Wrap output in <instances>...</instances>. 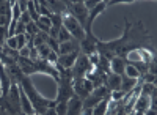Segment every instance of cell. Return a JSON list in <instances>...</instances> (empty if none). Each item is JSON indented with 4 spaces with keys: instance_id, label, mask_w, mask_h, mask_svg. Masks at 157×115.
Listing matches in <instances>:
<instances>
[{
    "instance_id": "33",
    "label": "cell",
    "mask_w": 157,
    "mask_h": 115,
    "mask_svg": "<svg viewBox=\"0 0 157 115\" xmlns=\"http://www.w3.org/2000/svg\"><path fill=\"white\" fill-rule=\"evenodd\" d=\"M43 115H58V113L55 112V109H47V110H46Z\"/></svg>"
},
{
    "instance_id": "22",
    "label": "cell",
    "mask_w": 157,
    "mask_h": 115,
    "mask_svg": "<svg viewBox=\"0 0 157 115\" xmlns=\"http://www.w3.org/2000/svg\"><path fill=\"white\" fill-rule=\"evenodd\" d=\"M27 33L25 35H16V40H17V50H21L22 47L27 46Z\"/></svg>"
},
{
    "instance_id": "11",
    "label": "cell",
    "mask_w": 157,
    "mask_h": 115,
    "mask_svg": "<svg viewBox=\"0 0 157 115\" xmlns=\"http://www.w3.org/2000/svg\"><path fill=\"white\" fill-rule=\"evenodd\" d=\"M124 68H126V60L120 57H113L110 60V71L118 76H124Z\"/></svg>"
},
{
    "instance_id": "28",
    "label": "cell",
    "mask_w": 157,
    "mask_h": 115,
    "mask_svg": "<svg viewBox=\"0 0 157 115\" xmlns=\"http://www.w3.org/2000/svg\"><path fill=\"white\" fill-rule=\"evenodd\" d=\"M49 63H50V65H55V63H57V60H58V54L57 52H54V50H52V52L47 55V58H46Z\"/></svg>"
},
{
    "instance_id": "6",
    "label": "cell",
    "mask_w": 157,
    "mask_h": 115,
    "mask_svg": "<svg viewBox=\"0 0 157 115\" xmlns=\"http://www.w3.org/2000/svg\"><path fill=\"white\" fill-rule=\"evenodd\" d=\"M93 84H91L88 79L85 77H80V79H72V90H74V95L78 96L82 101L93 92Z\"/></svg>"
},
{
    "instance_id": "14",
    "label": "cell",
    "mask_w": 157,
    "mask_h": 115,
    "mask_svg": "<svg viewBox=\"0 0 157 115\" xmlns=\"http://www.w3.org/2000/svg\"><path fill=\"white\" fill-rule=\"evenodd\" d=\"M149 109V96H143L140 95L135 101V106H134V112H140V113H145Z\"/></svg>"
},
{
    "instance_id": "30",
    "label": "cell",
    "mask_w": 157,
    "mask_h": 115,
    "mask_svg": "<svg viewBox=\"0 0 157 115\" xmlns=\"http://www.w3.org/2000/svg\"><path fill=\"white\" fill-rule=\"evenodd\" d=\"M19 57H24V58H30V47L25 46L19 50Z\"/></svg>"
},
{
    "instance_id": "13",
    "label": "cell",
    "mask_w": 157,
    "mask_h": 115,
    "mask_svg": "<svg viewBox=\"0 0 157 115\" xmlns=\"http://www.w3.org/2000/svg\"><path fill=\"white\" fill-rule=\"evenodd\" d=\"M80 49V44H78L75 40L66 41V43H60L58 44V55H64V54H69L72 50Z\"/></svg>"
},
{
    "instance_id": "20",
    "label": "cell",
    "mask_w": 157,
    "mask_h": 115,
    "mask_svg": "<svg viewBox=\"0 0 157 115\" xmlns=\"http://www.w3.org/2000/svg\"><path fill=\"white\" fill-rule=\"evenodd\" d=\"M38 49V55H39V58H43V60H46L47 58V55L52 52V49L44 43V44H41V46H39V47H36Z\"/></svg>"
},
{
    "instance_id": "25",
    "label": "cell",
    "mask_w": 157,
    "mask_h": 115,
    "mask_svg": "<svg viewBox=\"0 0 157 115\" xmlns=\"http://www.w3.org/2000/svg\"><path fill=\"white\" fill-rule=\"evenodd\" d=\"M66 110H68V103H57L55 112L58 115H66Z\"/></svg>"
},
{
    "instance_id": "9",
    "label": "cell",
    "mask_w": 157,
    "mask_h": 115,
    "mask_svg": "<svg viewBox=\"0 0 157 115\" xmlns=\"http://www.w3.org/2000/svg\"><path fill=\"white\" fill-rule=\"evenodd\" d=\"M104 85L107 87V90L112 93V92H116V90H120V85H121V76H118V74H107V77L105 81H104Z\"/></svg>"
},
{
    "instance_id": "17",
    "label": "cell",
    "mask_w": 157,
    "mask_h": 115,
    "mask_svg": "<svg viewBox=\"0 0 157 115\" xmlns=\"http://www.w3.org/2000/svg\"><path fill=\"white\" fill-rule=\"evenodd\" d=\"M71 40H72V36H71V33L66 30V27H61V29H60V32H58V35H57V43L60 44V43L71 41Z\"/></svg>"
},
{
    "instance_id": "18",
    "label": "cell",
    "mask_w": 157,
    "mask_h": 115,
    "mask_svg": "<svg viewBox=\"0 0 157 115\" xmlns=\"http://www.w3.org/2000/svg\"><path fill=\"white\" fill-rule=\"evenodd\" d=\"M155 84H141V90H140V95L143 96H151L152 93H155Z\"/></svg>"
},
{
    "instance_id": "4",
    "label": "cell",
    "mask_w": 157,
    "mask_h": 115,
    "mask_svg": "<svg viewBox=\"0 0 157 115\" xmlns=\"http://www.w3.org/2000/svg\"><path fill=\"white\" fill-rule=\"evenodd\" d=\"M63 27H66V30L71 33L72 38H75L78 44L85 40V30H83V27L71 14H63Z\"/></svg>"
},
{
    "instance_id": "34",
    "label": "cell",
    "mask_w": 157,
    "mask_h": 115,
    "mask_svg": "<svg viewBox=\"0 0 157 115\" xmlns=\"http://www.w3.org/2000/svg\"><path fill=\"white\" fill-rule=\"evenodd\" d=\"M143 115H157V113H155V109H148Z\"/></svg>"
},
{
    "instance_id": "5",
    "label": "cell",
    "mask_w": 157,
    "mask_h": 115,
    "mask_svg": "<svg viewBox=\"0 0 157 115\" xmlns=\"http://www.w3.org/2000/svg\"><path fill=\"white\" fill-rule=\"evenodd\" d=\"M64 3H66L68 14H71L82 27H85L86 19H88V11H86L83 2H64Z\"/></svg>"
},
{
    "instance_id": "15",
    "label": "cell",
    "mask_w": 157,
    "mask_h": 115,
    "mask_svg": "<svg viewBox=\"0 0 157 115\" xmlns=\"http://www.w3.org/2000/svg\"><path fill=\"white\" fill-rule=\"evenodd\" d=\"M36 27H38V30H39V32L50 35V27H52V24H50V18L41 16V18L38 19V22H36Z\"/></svg>"
},
{
    "instance_id": "21",
    "label": "cell",
    "mask_w": 157,
    "mask_h": 115,
    "mask_svg": "<svg viewBox=\"0 0 157 115\" xmlns=\"http://www.w3.org/2000/svg\"><path fill=\"white\" fill-rule=\"evenodd\" d=\"M38 27H36V22H29L27 25H25V33L27 35H30V36H35V35H38Z\"/></svg>"
},
{
    "instance_id": "36",
    "label": "cell",
    "mask_w": 157,
    "mask_h": 115,
    "mask_svg": "<svg viewBox=\"0 0 157 115\" xmlns=\"http://www.w3.org/2000/svg\"><path fill=\"white\" fill-rule=\"evenodd\" d=\"M33 115H36V113H33Z\"/></svg>"
},
{
    "instance_id": "19",
    "label": "cell",
    "mask_w": 157,
    "mask_h": 115,
    "mask_svg": "<svg viewBox=\"0 0 157 115\" xmlns=\"http://www.w3.org/2000/svg\"><path fill=\"white\" fill-rule=\"evenodd\" d=\"M124 76H127V77H132V79H140V73L132 66L129 65V63H126V68H124Z\"/></svg>"
},
{
    "instance_id": "31",
    "label": "cell",
    "mask_w": 157,
    "mask_h": 115,
    "mask_svg": "<svg viewBox=\"0 0 157 115\" xmlns=\"http://www.w3.org/2000/svg\"><path fill=\"white\" fill-rule=\"evenodd\" d=\"M19 21H21L22 24H25V25H27L29 22H32V18H30V14H29V13H22Z\"/></svg>"
},
{
    "instance_id": "32",
    "label": "cell",
    "mask_w": 157,
    "mask_h": 115,
    "mask_svg": "<svg viewBox=\"0 0 157 115\" xmlns=\"http://www.w3.org/2000/svg\"><path fill=\"white\" fill-rule=\"evenodd\" d=\"M80 115H93V109H82Z\"/></svg>"
},
{
    "instance_id": "24",
    "label": "cell",
    "mask_w": 157,
    "mask_h": 115,
    "mask_svg": "<svg viewBox=\"0 0 157 115\" xmlns=\"http://www.w3.org/2000/svg\"><path fill=\"white\" fill-rule=\"evenodd\" d=\"M5 44H6L10 49H13V50H17V40H16V36L6 38V40H5Z\"/></svg>"
},
{
    "instance_id": "10",
    "label": "cell",
    "mask_w": 157,
    "mask_h": 115,
    "mask_svg": "<svg viewBox=\"0 0 157 115\" xmlns=\"http://www.w3.org/2000/svg\"><path fill=\"white\" fill-rule=\"evenodd\" d=\"M82 103H83V101L78 98V96L74 95V96L68 101L66 115H80V113H82Z\"/></svg>"
},
{
    "instance_id": "2",
    "label": "cell",
    "mask_w": 157,
    "mask_h": 115,
    "mask_svg": "<svg viewBox=\"0 0 157 115\" xmlns=\"http://www.w3.org/2000/svg\"><path fill=\"white\" fill-rule=\"evenodd\" d=\"M17 66L22 71V74H25V76H33L36 73H46V74L50 76V77H54L55 82H58V77H60V74H58L55 65H50L47 60H43V58L32 60V58L19 57Z\"/></svg>"
},
{
    "instance_id": "1",
    "label": "cell",
    "mask_w": 157,
    "mask_h": 115,
    "mask_svg": "<svg viewBox=\"0 0 157 115\" xmlns=\"http://www.w3.org/2000/svg\"><path fill=\"white\" fill-rule=\"evenodd\" d=\"M140 49H145L151 55H155L152 35L146 30V27L143 25L141 21L134 22V24L126 21L124 33L118 40H113V41L99 40L96 44V52L102 57H105L107 60H112L113 57H120L126 60L129 52L140 50Z\"/></svg>"
},
{
    "instance_id": "16",
    "label": "cell",
    "mask_w": 157,
    "mask_h": 115,
    "mask_svg": "<svg viewBox=\"0 0 157 115\" xmlns=\"http://www.w3.org/2000/svg\"><path fill=\"white\" fill-rule=\"evenodd\" d=\"M109 101H110V96L104 98L98 106L93 107V115H107V110H109Z\"/></svg>"
},
{
    "instance_id": "27",
    "label": "cell",
    "mask_w": 157,
    "mask_h": 115,
    "mask_svg": "<svg viewBox=\"0 0 157 115\" xmlns=\"http://www.w3.org/2000/svg\"><path fill=\"white\" fill-rule=\"evenodd\" d=\"M16 35H25V24H22L21 21L16 25V30H14V36Z\"/></svg>"
},
{
    "instance_id": "26",
    "label": "cell",
    "mask_w": 157,
    "mask_h": 115,
    "mask_svg": "<svg viewBox=\"0 0 157 115\" xmlns=\"http://www.w3.org/2000/svg\"><path fill=\"white\" fill-rule=\"evenodd\" d=\"M98 3H99V0H85V2H83V5H85V8H86L88 13L93 10V8H96Z\"/></svg>"
},
{
    "instance_id": "29",
    "label": "cell",
    "mask_w": 157,
    "mask_h": 115,
    "mask_svg": "<svg viewBox=\"0 0 157 115\" xmlns=\"http://www.w3.org/2000/svg\"><path fill=\"white\" fill-rule=\"evenodd\" d=\"M17 6H19L21 13H27V10H29V2H25V0H17Z\"/></svg>"
},
{
    "instance_id": "3",
    "label": "cell",
    "mask_w": 157,
    "mask_h": 115,
    "mask_svg": "<svg viewBox=\"0 0 157 115\" xmlns=\"http://www.w3.org/2000/svg\"><path fill=\"white\" fill-rule=\"evenodd\" d=\"M94 66L91 65V61L88 58V55L82 54L77 57L75 63H74V66L71 68V76H72V79H80V77H85V76L93 69Z\"/></svg>"
},
{
    "instance_id": "8",
    "label": "cell",
    "mask_w": 157,
    "mask_h": 115,
    "mask_svg": "<svg viewBox=\"0 0 157 115\" xmlns=\"http://www.w3.org/2000/svg\"><path fill=\"white\" fill-rule=\"evenodd\" d=\"M19 95H21V109H22V113L24 115H33L35 113L33 104H32V101L29 99V96L25 95V92L22 90L21 85H19Z\"/></svg>"
},
{
    "instance_id": "35",
    "label": "cell",
    "mask_w": 157,
    "mask_h": 115,
    "mask_svg": "<svg viewBox=\"0 0 157 115\" xmlns=\"http://www.w3.org/2000/svg\"><path fill=\"white\" fill-rule=\"evenodd\" d=\"M127 115H137V113H135V112H134V110H132V112H129V113H127Z\"/></svg>"
},
{
    "instance_id": "7",
    "label": "cell",
    "mask_w": 157,
    "mask_h": 115,
    "mask_svg": "<svg viewBox=\"0 0 157 115\" xmlns=\"http://www.w3.org/2000/svg\"><path fill=\"white\" fill-rule=\"evenodd\" d=\"M78 55H80V49L72 50V52L64 54V55H58L57 65H60V66L64 68V69H71V68L74 66V63H75V60H77Z\"/></svg>"
},
{
    "instance_id": "23",
    "label": "cell",
    "mask_w": 157,
    "mask_h": 115,
    "mask_svg": "<svg viewBox=\"0 0 157 115\" xmlns=\"http://www.w3.org/2000/svg\"><path fill=\"white\" fill-rule=\"evenodd\" d=\"M140 79H141V84H155V76L151 73H145Z\"/></svg>"
},
{
    "instance_id": "12",
    "label": "cell",
    "mask_w": 157,
    "mask_h": 115,
    "mask_svg": "<svg viewBox=\"0 0 157 115\" xmlns=\"http://www.w3.org/2000/svg\"><path fill=\"white\" fill-rule=\"evenodd\" d=\"M140 79H132V77H127V76H121V85H120V92H123L124 95L132 92L135 85L138 84Z\"/></svg>"
}]
</instances>
